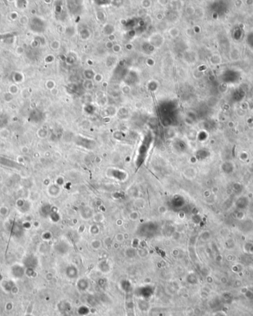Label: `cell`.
Wrapping results in <instances>:
<instances>
[{
    "label": "cell",
    "instance_id": "6da1fadb",
    "mask_svg": "<svg viewBox=\"0 0 253 316\" xmlns=\"http://www.w3.org/2000/svg\"><path fill=\"white\" fill-rule=\"evenodd\" d=\"M141 289H142V291L140 293V295L143 297H149L153 294V290L151 289V287H145Z\"/></svg>",
    "mask_w": 253,
    "mask_h": 316
},
{
    "label": "cell",
    "instance_id": "7a4b0ae2",
    "mask_svg": "<svg viewBox=\"0 0 253 316\" xmlns=\"http://www.w3.org/2000/svg\"><path fill=\"white\" fill-rule=\"evenodd\" d=\"M67 272H71V273H67V274L68 275L69 277L75 278L76 276H77V270H76V269H75L74 267H71V268H69L68 269H67Z\"/></svg>",
    "mask_w": 253,
    "mask_h": 316
},
{
    "label": "cell",
    "instance_id": "3957f363",
    "mask_svg": "<svg viewBox=\"0 0 253 316\" xmlns=\"http://www.w3.org/2000/svg\"><path fill=\"white\" fill-rule=\"evenodd\" d=\"M78 287H79V289H82V290H84V289H87V287H88V284H87L86 280L82 279L79 281V283H78Z\"/></svg>",
    "mask_w": 253,
    "mask_h": 316
}]
</instances>
